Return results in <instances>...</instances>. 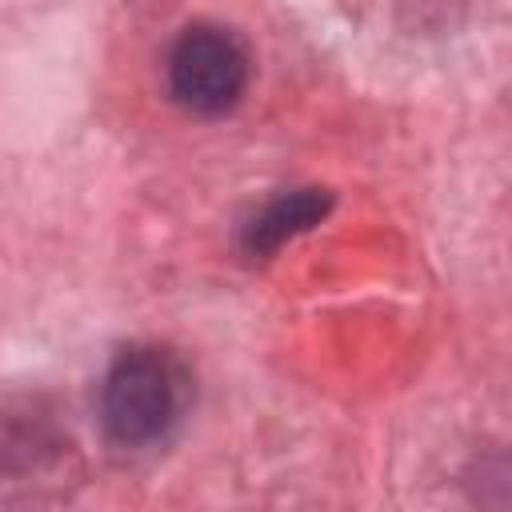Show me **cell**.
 Listing matches in <instances>:
<instances>
[{
	"instance_id": "obj_3",
	"label": "cell",
	"mask_w": 512,
	"mask_h": 512,
	"mask_svg": "<svg viewBox=\"0 0 512 512\" xmlns=\"http://www.w3.org/2000/svg\"><path fill=\"white\" fill-rule=\"evenodd\" d=\"M332 208V192L328 188H292L280 192L276 200H268L240 232V248L248 256H268L280 244H288L292 236L316 228Z\"/></svg>"
},
{
	"instance_id": "obj_1",
	"label": "cell",
	"mask_w": 512,
	"mask_h": 512,
	"mask_svg": "<svg viewBox=\"0 0 512 512\" xmlns=\"http://www.w3.org/2000/svg\"><path fill=\"white\" fill-rule=\"evenodd\" d=\"M188 376L164 348H124L100 384V424L116 448L160 444L184 412Z\"/></svg>"
},
{
	"instance_id": "obj_2",
	"label": "cell",
	"mask_w": 512,
	"mask_h": 512,
	"mask_svg": "<svg viewBox=\"0 0 512 512\" xmlns=\"http://www.w3.org/2000/svg\"><path fill=\"white\" fill-rule=\"evenodd\" d=\"M248 88L244 44L216 24L184 28L168 52V92L196 116H224Z\"/></svg>"
}]
</instances>
